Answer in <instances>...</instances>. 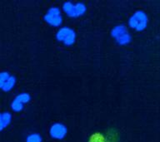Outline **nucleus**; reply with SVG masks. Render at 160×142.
I'll use <instances>...</instances> for the list:
<instances>
[{
  "instance_id": "obj_4",
  "label": "nucleus",
  "mask_w": 160,
  "mask_h": 142,
  "mask_svg": "<svg viewBox=\"0 0 160 142\" xmlns=\"http://www.w3.org/2000/svg\"><path fill=\"white\" fill-rule=\"evenodd\" d=\"M67 128L62 123H54L50 127L49 134L52 138L56 140L63 139L67 135Z\"/></svg>"
},
{
  "instance_id": "obj_13",
  "label": "nucleus",
  "mask_w": 160,
  "mask_h": 142,
  "mask_svg": "<svg viewBox=\"0 0 160 142\" xmlns=\"http://www.w3.org/2000/svg\"><path fill=\"white\" fill-rule=\"evenodd\" d=\"M9 77L10 75L8 74V72H0V89H2L3 85L5 84V82H7L8 79L9 78Z\"/></svg>"
},
{
  "instance_id": "obj_12",
  "label": "nucleus",
  "mask_w": 160,
  "mask_h": 142,
  "mask_svg": "<svg viewBox=\"0 0 160 142\" xmlns=\"http://www.w3.org/2000/svg\"><path fill=\"white\" fill-rule=\"evenodd\" d=\"M11 108L13 111L18 112L21 111L22 109H23V104H22L21 102H18L16 100H13L12 102V104H11Z\"/></svg>"
},
{
  "instance_id": "obj_7",
  "label": "nucleus",
  "mask_w": 160,
  "mask_h": 142,
  "mask_svg": "<svg viewBox=\"0 0 160 142\" xmlns=\"http://www.w3.org/2000/svg\"><path fill=\"white\" fill-rule=\"evenodd\" d=\"M128 32L126 31V28H125L124 26L122 25H119V26H116L114 28H112V32H111V35H112V37H114L115 39L118 38L120 36H122V34H124Z\"/></svg>"
},
{
  "instance_id": "obj_5",
  "label": "nucleus",
  "mask_w": 160,
  "mask_h": 142,
  "mask_svg": "<svg viewBox=\"0 0 160 142\" xmlns=\"http://www.w3.org/2000/svg\"><path fill=\"white\" fill-rule=\"evenodd\" d=\"M62 9L65 12V13L72 17H77V12H76V7L75 4L72 3L71 2H66L62 5Z\"/></svg>"
},
{
  "instance_id": "obj_10",
  "label": "nucleus",
  "mask_w": 160,
  "mask_h": 142,
  "mask_svg": "<svg viewBox=\"0 0 160 142\" xmlns=\"http://www.w3.org/2000/svg\"><path fill=\"white\" fill-rule=\"evenodd\" d=\"M16 101L18 102H21L22 104L24 105L25 103H28V102H30V100H31V97H30V95L28 93H21V94L18 95L17 97L14 98Z\"/></svg>"
},
{
  "instance_id": "obj_3",
  "label": "nucleus",
  "mask_w": 160,
  "mask_h": 142,
  "mask_svg": "<svg viewBox=\"0 0 160 142\" xmlns=\"http://www.w3.org/2000/svg\"><path fill=\"white\" fill-rule=\"evenodd\" d=\"M147 23V17L142 12H137L132 15L129 20V25L132 28L141 30L144 28Z\"/></svg>"
},
{
  "instance_id": "obj_1",
  "label": "nucleus",
  "mask_w": 160,
  "mask_h": 142,
  "mask_svg": "<svg viewBox=\"0 0 160 142\" xmlns=\"http://www.w3.org/2000/svg\"><path fill=\"white\" fill-rule=\"evenodd\" d=\"M56 37L59 42H63L67 46H71L74 43L75 39H76V34L72 28L64 27L60 28L58 31Z\"/></svg>"
},
{
  "instance_id": "obj_6",
  "label": "nucleus",
  "mask_w": 160,
  "mask_h": 142,
  "mask_svg": "<svg viewBox=\"0 0 160 142\" xmlns=\"http://www.w3.org/2000/svg\"><path fill=\"white\" fill-rule=\"evenodd\" d=\"M11 119H12V116L10 113L8 112L2 113V117L0 120V131L9 125V123L11 122Z\"/></svg>"
},
{
  "instance_id": "obj_2",
  "label": "nucleus",
  "mask_w": 160,
  "mask_h": 142,
  "mask_svg": "<svg viewBox=\"0 0 160 142\" xmlns=\"http://www.w3.org/2000/svg\"><path fill=\"white\" fill-rule=\"evenodd\" d=\"M45 22L53 27H58L62 23V15L58 7H52L48 9L44 16Z\"/></svg>"
},
{
  "instance_id": "obj_11",
  "label": "nucleus",
  "mask_w": 160,
  "mask_h": 142,
  "mask_svg": "<svg viewBox=\"0 0 160 142\" xmlns=\"http://www.w3.org/2000/svg\"><path fill=\"white\" fill-rule=\"evenodd\" d=\"M42 138L38 133H32L28 135L26 138V142H42Z\"/></svg>"
},
{
  "instance_id": "obj_8",
  "label": "nucleus",
  "mask_w": 160,
  "mask_h": 142,
  "mask_svg": "<svg viewBox=\"0 0 160 142\" xmlns=\"http://www.w3.org/2000/svg\"><path fill=\"white\" fill-rule=\"evenodd\" d=\"M89 142H111L106 135L100 133H95L89 138Z\"/></svg>"
},
{
  "instance_id": "obj_9",
  "label": "nucleus",
  "mask_w": 160,
  "mask_h": 142,
  "mask_svg": "<svg viewBox=\"0 0 160 142\" xmlns=\"http://www.w3.org/2000/svg\"><path fill=\"white\" fill-rule=\"evenodd\" d=\"M16 83V78L13 76H10L9 78L8 79V81L5 82V84L3 85L2 90L4 92H9L13 88Z\"/></svg>"
}]
</instances>
